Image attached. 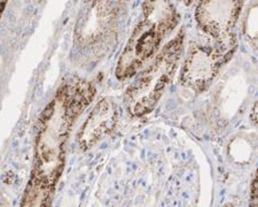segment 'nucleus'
<instances>
[{"label": "nucleus", "instance_id": "obj_1", "mask_svg": "<svg viewBox=\"0 0 258 207\" xmlns=\"http://www.w3.org/2000/svg\"><path fill=\"white\" fill-rule=\"evenodd\" d=\"M97 94L92 82L73 76L62 81L37 122L31 175L55 185L66 166V146L77 119Z\"/></svg>", "mask_w": 258, "mask_h": 207}, {"label": "nucleus", "instance_id": "obj_2", "mask_svg": "<svg viewBox=\"0 0 258 207\" xmlns=\"http://www.w3.org/2000/svg\"><path fill=\"white\" fill-rule=\"evenodd\" d=\"M180 16L171 3L145 2L143 18L133 29L118 58L115 76L125 81L156 55L163 40L176 29Z\"/></svg>", "mask_w": 258, "mask_h": 207}, {"label": "nucleus", "instance_id": "obj_3", "mask_svg": "<svg viewBox=\"0 0 258 207\" xmlns=\"http://www.w3.org/2000/svg\"><path fill=\"white\" fill-rule=\"evenodd\" d=\"M185 34L180 30L162 47L157 56L124 93V105L133 118L151 113L171 82L184 51Z\"/></svg>", "mask_w": 258, "mask_h": 207}, {"label": "nucleus", "instance_id": "obj_4", "mask_svg": "<svg viewBox=\"0 0 258 207\" xmlns=\"http://www.w3.org/2000/svg\"><path fill=\"white\" fill-rule=\"evenodd\" d=\"M120 5L118 2L86 3L74 28L76 47L95 53L109 46L117 35Z\"/></svg>", "mask_w": 258, "mask_h": 207}, {"label": "nucleus", "instance_id": "obj_5", "mask_svg": "<svg viewBox=\"0 0 258 207\" xmlns=\"http://www.w3.org/2000/svg\"><path fill=\"white\" fill-rule=\"evenodd\" d=\"M215 45H194L187 55L180 74V84L200 93L209 86L236 49L235 36L216 40Z\"/></svg>", "mask_w": 258, "mask_h": 207}, {"label": "nucleus", "instance_id": "obj_6", "mask_svg": "<svg viewBox=\"0 0 258 207\" xmlns=\"http://www.w3.org/2000/svg\"><path fill=\"white\" fill-rule=\"evenodd\" d=\"M243 2L239 0H206L201 2L195 11L200 30L215 40H226L234 35L232 34L238 22Z\"/></svg>", "mask_w": 258, "mask_h": 207}, {"label": "nucleus", "instance_id": "obj_7", "mask_svg": "<svg viewBox=\"0 0 258 207\" xmlns=\"http://www.w3.org/2000/svg\"><path fill=\"white\" fill-rule=\"evenodd\" d=\"M118 122L116 104L110 98L98 101L77 134V143L83 151L90 150L110 135Z\"/></svg>", "mask_w": 258, "mask_h": 207}, {"label": "nucleus", "instance_id": "obj_8", "mask_svg": "<svg viewBox=\"0 0 258 207\" xmlns=\"http://www.w3.org/2000/svg\"><path fill=\"white\" fill-rule=\"evenodd\" d=\"M55 185L30 175L20 207H52Z\"/></svg>", "mask_w": 258, "mask_h": 207}, {"label": "nucleus", "instance_id": "obj_9", "mask_svg": "<svg viewBox=\"0 0 258 207\" xmlns=\"http://www.w3.org/2000/svg\"><path fill=\"white\" fill-rule=\"evenodd\" d=\"M257 7L252 5L243 22V34L253 48L257 46Z\"/></svg>", "mask_w": 258, "mask_h": 207}, {"label": "nucleus", "instance_id": "obj_10", "mask_svg": "<svg viewBox=\"0 0 258 207\" xmlns=\"http://www.w3.org/2000/svg\"><path fill=\"white\" fill-rule=\"evenodd\" d=\"M249 206L257 207V173L253 175L250 186V198H249Z\"/></svg>", "mask_w": 258, "mask_h": 207}, {"label": "nucleus", "instance_id": "obj_11", "mask_svg": "<svg viewBox=\"0 0 258 207\" xmlns=\"http://www.w3.org/2000/svg\"><path fill=\"white\" fill-rule=\"evenodd\" d=\"M257 106H258V104H257V101H255V104H253V106H252L251 113H250V119H251V122L253 126H256L257 124Z\"/></svg>", "mask_w": 258, "mask_h": 207}, {"label": "nucleus", "instance_id": "obj_12", "mask_svg": "<svg viewBox=\"0 0 258 207\" xmlns=\"http://www.w3.org/2000/svg\"><path fill=\"white\" fill-rule=\"evenodd\" d=\"M6 2H0V20H2V16H3V13L4 11H5L6 8Z\"/></svg>", "mask_w": 258, "mask_h": 207}, {"label": "nucleus", "instance_id": "obj_13", "mask_svg": "<svg viewBox=\"0 0 258 207\" xmlns=\"http://www.w3.org/2000/svg\"><path fill=\"white\" fill-rule=\"evenodd\" d=\"M224 207H234V206H233L232 204H227V205H225Z\"/></svg>", "mask_w": 258, "mask_h": 207}, {"label": "nucleus", "instance_id": "obj_14", "mask_svg": "<svg viewBox=\"0 0 258 207\" xmlns=\"http://www.w3.org/2000/svg\"><path fill=\"white\" fill-rule=\"evenodd\" d=\"M0 207H6V206H4V205H0Z\"/></svg>", "mask_w": 258, "mask_h": 207}]
</instances>
